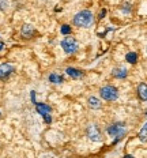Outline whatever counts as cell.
<instances>
[{
    "label": "cell",
    "mask_w": 147,
    "mask_h": 158,
    "mask_svg": "<svg viewBox=\"0 0 147 158\" xmlns=\"http://www.w3.org/2000/svg\"><path fill=\"white\" fill-rule=\"evenodd\" d=\"M72 22L78 27H89L93 23V14H91V11H89V10H83V11L78 12L74 16Z\"/></svg>",
    "instance_id": "6da1fadb"
},
{
    "label": "cell",
    "mask_w": 147,
    "mask_h": 158,
    "mask_svg": "<svg viewBox=\"0 0 147 158\" xmlns=\"http://www.w3.org/2000/svg\"><path fill=\"white\" fill-rule=\"evenodd\" d=\"M100 94L105 101H114V100H117V97H119V90H117L114 86L108 85V86L101 87Z\"/></svg>",
    "instance_id": "7a4b0ae2"
},
{
    "label": "cell",
    "mask_w": 147,
    "mask_h": 158,
    "mask_svg": "<svg viewBox=\"0 0 147 158\" xmlns=\"http://www.w3.org/2000/svg\"><path fill=\"white\" fill-rule=\"evenodd\" d=\"M61 48H63V51L65 53L71 55V53H74V52H76L78 41L74 37H65V38H63V41H61Z\"/></svg>",
    "instance_id": "3957f363"
},
{
    "label": "cell",
    "mask_w": 147,
    "mask_h": 158,
    "mask_svg": "<svg viewBox=\"0 0 147 158\" xmlns=\"http://www.w3.org/2000/svg\"><path fill=\"white\" fill-rule=\"evenodd\" d=\"M108 134H109L110 136H114V138H117V139H120V138H123L124 135H125V127H124V124H121V123L112 124L110 127H108Z\"/></svg>",
    "instance_id": "277c9868"
},
{
    "label": "cell",
    "mask_w": 147,
    "mask_h": 158,
    "mask_svg": "<svg viewBox=\"0 0 147 158\" xmlns=\"http://www.w3.org/2000/svg\"><path fill=\"white\" fill-rule=\"evenodd\" d=\"M87 136H89V139L93 140V142H100L101 140V132L96 124H90V126L87 127Z\"/></svg>",
    "instance_id": "5b68a950"
},
{
    "label": "cell",
    "mask_w": 147,
    "mask_h": 158,
    "mask_svg": "<svg viewBox=\"0 0 147 158\" xmlns=\"http://www.w3.org/2000/svg\"><path fill=\"white\" fill-rule=\"evenodd\" d=\"M12 71H14V65H12V64H10V63L2 64V65H0V79L7 78L8 75L12 74Z\"/></svg>",
    "instance_id": "8992f818"
},
{
    "label": "cell",
    "mask_w": 147,
    "mask_h": 158,
    "mask_svg": "<svg viewBox=\"0 0 147 158\" xmlns=\"http://www.w3.org/2000/svg\"><path fill=\"white\" fill-rule=\"evenodd\" d=\"M21 34L23 35L25 38H30L33 37V35L35 34V30H34V27H33L31 25H23V27H22V30H21Z\"/></svg>",
    "instance_id": "52a82bcc"
},
{
    "label": "cell",
    "mask_w": 147,
    "mask_h": 158,
    "mask_svg": "<svg viewBox=\"0 0 147 158\" xmlns=\"http://www.w3.org/2000/svg\"><path fill=\"white\" fill-rule=\"evenodd\" d=\"M35 109L41 114V116H45V114H49L52 112V108L47 104H35Z\"/></svg>",
    "instance_id": "ba28073f"
},
{
    "label": "cell",
    "mask_w": 147,
    "mask_h": 158,
    "mask_svg": "<svg viewBox=\"0 0 147 158\" xmlns=\"http://www.w3.org/2000/svg\"><path fill=\"white\" fill-rule=\"evenodd\" d=\"M65 72L74 79H79V78L83 77V72L80 70H78V68H74V67H68L67 70H65Z\"/></svg>",
    "instance_id": "9c48e42d"
},
{
    "label": "cell",
    "mask_w": 147,
    "mask_h": 158,
    "mask_svg": "<svg viewBox=\"0 0 147 158\" xmlns=\"http://www.w3.org/2000/svg\"><path fill=\"white\" fill-rule=\"evenodd\" d=\"M138 95L142 101H147V85L140 83L138 86Z\"/></svg>",
    "instance_id": "30bf717a"
},
{
    "label": "cell",
    "mask_w": 147,
    "mask_h": 158,
    "mask_svg": "<svg viewBox=\"0 0 147 158\" xmlns=\"http://www.w3.org/2000/svg\"><path fill=\"white\" fill-rule=\"evenodd\" d=\"M89 106L91 109H100L101 108V101L97 97H90L89 98Z\"/></svg>",
    "instance_id": "8fae6325"
},
{
    "label": "cell",
    "mask_w": 147,
    "mask_h": 158,
    "mask_svg": "<svg viewBox=\"0 0 147 158\" xmlns=\"http://www.w3.org/2000/svg\"><path fill=\"white\" fill-rule=\"evenodd\" d=\"M113 77L124 79L127 77V70L125 68H116V70H113Z\"/></svg>",
    "instance_id": "7c38bea8"
},
{
    "label": "cell",
    "mask_w": 147,
    "mask_h": 158,
    "mask_svg": "<svg viewBox=\"0 0 147 158\" xmlns=\"http://www.w3.org/2000/svg\"><path fill=\"white\" fill-rule=\"evenodd\" d=\"M139 139L140 142H147V121L145 123V126L142 127V130L139 131Z\"/></svg>",
    "instance_id": "4fadbf2b"
},
{
    "label": "cell",
    "mask_w": 147,
    "mask_h": 158,
    "mask_svg": "<svg viewBox=\"0 0 147 158\" xmlns=\"http://www.w3.org/2000/svg\"><path fill=\"white\" fill-rule=\"evenodd\" d=\"M125 60L131 64H135L136 61H138V55H136L135 52H128L127 56H125Z\"/></svg>",
    "instance_id": "5bb4252c"
},
{
    "label": "cell",
    "mask_w": 147,
    "mask_h": 158,
    "mask_svg": "<svg viewBox=\"0 0 147 158\" xmlns=\"http://www.w3.org/2000/svg\"><path fill=\"white\" fill-rule=\"evenodd\" d=\"M49 81H51L52 83H61L64 79H63L61 75H59V74H51L49 75Z\"/></svg>",
    "instance_id": "9a60e30c"
},
{
    "label": "cell",
    "mask_w": 147,
    "mask_h": 158,
    "mask_svg": "<svg viewBox=\"0 0 147 158\" xmlns=\"http://www.w3.org/2000/svg\"><path fill=\"white\" fill-rule=\"evenodd\" d=\"M61 33H63V34H70V33H71V27L68 25H63V26H61Z\"/></svg>",
    "instance_id": "2e32d148"
},
{
    "label": "cell",
    "mask_w": 147,
    "mask_h": 158,
    "mask_svg": "<svg viewBox=\"0 0 147 158\" xmlns=\"http://www.w3.org/2000/svg\"><path fill=\"white\" fill-rule=\"evenodd\" d=\"M8 6V0H0V8L2 10H6Z\"/></svg>",
    "instance_id": "e0dca14e"
},
{
    "label": "cell",
    "mask_w": 147,
    "mask_h": 158,
    "mask_svg": "<svg viewBox=\"0 0 147 158\" xmlns=\"http://www.w3.org/2000/svg\"><path fill=\"white\" fill-rule=\"evenodd\" d=\"M42 117H44V120L47 121V123H51V121H52V117L49 116V114H45V116H42Z\"/></svg>",
    "instance_id": "ac0fdd59"
},
{
    "label": "cell",
    "mask_w": 147,
    "mask_h": 158,
    "mask_svg": "<svg viewBox=\"0 0 147 158\" xmlns=\"http://www.w3.org/2000/svg\"><path fill=\"white\" fill-rule=\"evenodd\" d=\"M104 15H105V10H102V12H101V16H100V18H104Z\"/></svg>",
    "instance_id": "d6986e66"
},
{
    "label": "cell",
    "mask_w": 147,
    "mask_h": 158,
    "mask_svg": "<svg viewBox=\"0 0 147 158\" xmlns=\"http://www.w3.org/2000/svg\"><path fill=\"white\" fill-rule=\"evenodd\" d=\"M3 48H4V44H3V42H2V41H0V51H2V49H3Z\"/></svg>",
    "instance_id": "ffe728a7"
},
{
    "label": "cell",
    "mask_w": 147,
    "mask_h": 158,
    "mask_svg": "<svg viewBox=\"0 0 147 158\" xmlns=\"http://www.w3.org/2000/svg\"><path fill=\"white\" fill-rule=\"evenodd\" d=\"M124 158H133V157H132V156H125Z\"/></svg>",
    "instance_id": "44dd1931"
}]
</instances>
